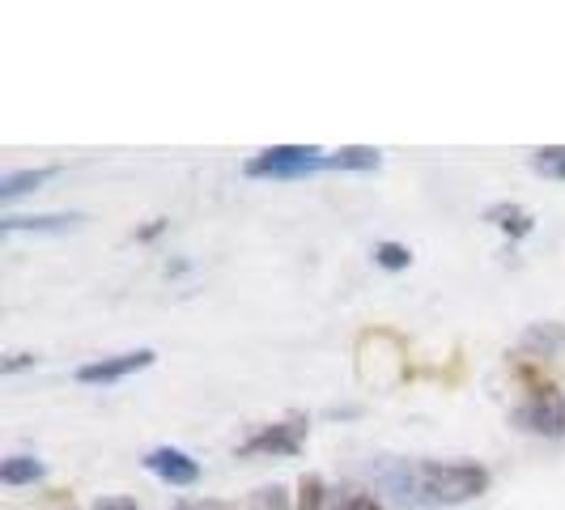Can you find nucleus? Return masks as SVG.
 Listing matches in <instances>:
<instances>
[{"instance_id":"20","label":"nucleus","mask_w":565,"mask_h":510,"mask_svg":"<svg viewBox=\"0 0 565 510\" xmlns=\"http://www.w3.org/2000/svg\"><path fill=\"white\" fill-rule=\"evenodd\" d=\"M98 510H137V502L132 498H103Z\"/></svg>"},{"instance_id":"10","label":"nucleus","mask_w":565,"mask_h":510,"mask_svg":"<svg viewBox=\"0 0 565 510\" xmlns=\"http://www.w3.org/2000/svg\"><path fill=\"white\" fill-rule=\"evenodd\" d=\"M0 481L9 485V489L43 481V464H39L34 455H9V459L0 464Z\"/></svg>"},{"instance_id":"2","label":"nucleus","mask_w":565,"mask_h":510,"mask_svg":"<svg viewBox=\"0 0 565 510\" xmlns=\"http://www.w3.org/2000/svg\"><path fill=\"white\" fill-rule=\"evenodd\" d=\"M315 170H332V153L315 145H273L243 162L247 179H307Z\"/></svg>"},{"instance_id":"4","label":"nucleus","mask_w":565,"mask_h":510,"mask_svg":"<svg viewBox=\"0 0 565 510\" xmlns=\"http://www.w3.org/2000/svg\"><path fill=\"white\" fill-rule=\"evenodd\" d=\"M510 422L519 425L523 434H536V438H565V396L562 392H544V396H527Z\"/></svg>"},{"instance_id":"19","label":"nucleus","mask_w":565,"mask_h":510,"mask_svg":"<svg viewBox=\"0 0 565 510\" xmlns=\"http://www.w3.org/2000/svg\"><path fill=\"white\" fill-rule=\"evenodd\" d=\"M26 366H34V358H30V353H13V358L4 362V374H18V370H26Z\"/></svg>"},{"instance_id":"16","label":"nucleus","mask_w":565,"mask_h":510,"mask_svg":"<svg viewBox=\"0 0 565 510\" xmlns=\"http://www.w3.org/2000/svg\"><path fill=\"white\" fill-rule=\"evenodd\" d=\"M374 264L399 273V268H408V264H413V252H408L404 243H374Z\"/></svg>"},{"instance_id":"9","label":"nucleus","mask_w":565,"mask_h":510,"mask_svg":"<svg viewBox=\"0 0 565 510\" xmlns=\"http://www.w3.org/2000/svg\"><path fill=\"white\" fill-rule=\"evenodd\" d=\"M60 167H39V170H9L4 179H0V200H13L22 196V192H34V188H43L47 179H56Z\"/></svg>"},{"instance_id":"6","label":"nucleus","mask_w":565,"mask_h":510,"mask_svg":"<svg viewBox=\"0 0 565 510\" xmlns=\"http://www.w3.org/2000/svg\"><path fill=\"white\" fill-rule=\"evenodd\" d=\"M145 468L158 481L174 485V489H188V485L200 481V464L188 451H179V447H153V451L145 455Z\"/></svg>"},{"instance_id":"3","label":"nucleus","mask_w":565,"mask_h":510,"mask_svg":"<svg viewBox=\"0 0 565 510\" xmlns=\"http://www.w3.org/2000/svg\"><path fill=\"white\" fill-rule=\"evenodd\" d=\"M307 429L311 422L302 413H289L285 422L259 425L247 443H238V459H281V455H298L307 443Z\"/></svg>"},{"instance_id":"14","label":"nucleus","mask_w":565,"mask_h":510,"mask_svg":"<svg viewBox=\"0 0 565 510\" xmlns=\"http://www.w3.org/2000/svg\"><path fill=\"white\" fill-rule=\"evenodd\" d=\"M294 510H328V485L319 472H307L302 481H298V502Z\"/></svg>"},{"instance_id":"12","label":"nucleus","mask_w":565,"mask_h":510,"mask_svg":"<svg viewBox=\"0 0 565 510\" xmlns=\"http://www.w3.org/2000/svg\"><path fill=\"white\" fill-rule=\"evenodd\" d=\"M383 153L370 149V145H344L332 153V170H379Z\"/></svg>"},{"instance_id":"5","label":"nucleus","mask_w":565,"mask_h":510,"mask_svg":"<svg viewBox=\"0 0 565 510\" xmlns=\"http://www.w3.org/2000/svg\"><path fill=\"white\" fill-rule=\"evenodd\" d=\"M153 349H132V353H115V358H98V362H85V366L73 370V379L85 383V387H115L124 379H132L137 370L153 366Z\"/></svg>"},{"instance_id":"1","label":"nucleus","mask_w":565,"mask_h":510,"mask_svg":"<svg viewBox=\"0 0 565 510\" xmlns=\"http://www.w3.org/2000/svg\"><path fill=\"white\" fill-rule=\"evenodd\" d=\"M387 485L399 502H425V507H463L489 489V468L472 459H417L399 472H387Z\"/></svg>"},{"instance_id":"18","label":"nucleus","mask_w":565,"mask_h":510,"mask_svg":"<svg viewBox=\"0 0 565 510\" xmlns=\"http://www.w3.org/2000/svg\"><path fill=\"white\" fill-rule=\"evenodd\" d=\"M179 510H243V507H230V502H209V498H200V502H183Z\"/></svg>"},{"instance_id":"13","label":"nucleus","mask_w":565,"mask_h":510,"mask_svg":"<svg viewBox=\"0 0 565 510\" xmlns=\"http://www.w3.org/2000/svg\"><path fill=\"white\" fill-rule=\"evenodd\" d=\"M532 170L544 174V179L565 183V145H544V149H536L532 153Z\"/></svg>"},{"instance_id":"7","label":"nucleus","mask_w":565,"mask_h":510,"mask_svg":"<svg viewBox=\"0 0 565 510\" xmlns=\"http://www.w3.org/2000/svg\"><path fill=\"white\" fill-rule=\"evenodd\" d=\"M484 222L489 226H498L502 234H510V238H527L532 234V213L527 209H519V204H489L484 209Z\"/></svg>"},{"instance_id":"17","label":"nucleus","mask_w":565,"mask_h":510,"mask_svg":"<svg viewBox=\"0 0 565 510\" xmlns=\"http://www.w3.org/2000/svg\"><path fill=\"white\" fill-rule=\"evenodd\" d=\"M332 510H383V502L366 489H340L332 498Z\"/></svg>"},{"instance_id":"8","label":"nucleus","mask_w":565,"mask_h":510,"mask_svg":"<svg viewBox=\"0 0 565 510\" xmlns=\"http://www.w3.org/2000/svg\"><path fill=\"white\" fill-rule=\"evenodd\" d=\"M523 349H527V358H553V353H562L565 349V328L562 323H536V328H527V337H523Z\"/></svg>"},{"instance_id":"11","label":"nucleus","mask_w":565,"mask_h":510,"mask_svg":"<svg viewBox=\"0 0 565 510\" xmlns=\"http://www.w3.org/2000/svg\"><path fill=\"white\" fill-rule=\"evenodd\" d=\"M82 217L77 213H47V217H0V230L4 234H18V230H68V226H77Z\"/></svg>"},{"instance_id":"21","label":"nucleus","mask_w":565,"mask_h":510,"mask_svg":"<svg viewBox=\"0 0 565 510\" xmlns=\"http://www.w3.org/2000/svg\"><path fill=\"white\" fill-rule=\"evenodd\" d=\"M68 510H77V507H68Z\"/></svg>"},{"instance_id":"15","label":"nucleus","mask_w":565,"mask_h":510,"mask_svg":"<svg viewBox=\"0 0 565 510\" xmlns=\"http://www.w3.org/2000/svg\"><path fill=\"white\" fill-rule=\"evenodd\" d=\"M243 510H294V507H289V493H285L281 485H264V489H255L252 498L243 502Z\"/></svg>"}]
</instances>
